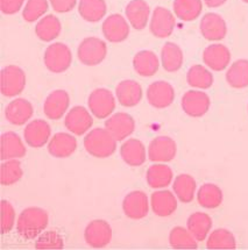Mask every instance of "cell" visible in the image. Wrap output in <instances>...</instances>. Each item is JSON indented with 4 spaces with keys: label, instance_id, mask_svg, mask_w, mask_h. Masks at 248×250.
Segmentation results:
<instances>
[{
    "label": "cell",
    "instance_id": "obj_13",
    "mask_svg": "<svg viewBox=\"0 0 248 250\" xmlns=\"http://www.w3.org/2000/svg\"><path fill=\"white\" fill-rule=\"evenodd\" d=\"M122 211L127 218L140 220L149 212V200L145 192L133 191L128 193L122 201Z\"/></svg>",
    "mask_w": 248,
    "mask_h": 250
},
{
    "label": "cell",
    "instance_id": "obj_31",
    "mask_svg": "<svg viewBox=\"0 0 248 250\" xmlns=\"http://www.w3.org/2000/svg\"><path fill=\"white\" fill-rule=\"evenodd\" d=\"M79 15L89 22H97L106 15L107 6L105 0H79Z\"/></svg>",
    "mask_w": 248,
    "mask_h": 250
},
{
    "label": "cell",
    "instance_id": "obj_4",
    "mask_svg": "<svg viewBox=\"0 0 248 250\" xmlns=\"http://www.w3.org/2000/svg\"><path fill=\"white\" fill-rule=\"evenodd\" d=\"M107 45L98 38H87L79 43L77 49L78 60L88 66L98 65L105 60Z\"/></svg>",
    "mask_w": 248,
    "mask_h": 250
},
{
    "label": "cell",
    "instance_id": "obj_35",
    "mask_svg": "<svg viewBox=\"0 0 248 250\" xmlns=\"http://www.w3.org/2000/svg\"><path fill=\"white\" fill-rule=\"evenodd\" d=\"M226 82L234 88L248 86V60H238L226 72Z\"/></svg>",
    "mask_w": 248,
    "mask_h": 250
},
{
    "label": "cell",
    "instance_id": "obj_11",
    "mask_svg": "<svg viewBox=\"0 0 248 250\" xmlns=\"http://www.w3.org/2000/svg\"><path fill=\"white\" fill-rule=\"evenodd\" d=\"M93 118L83 106H75L70 109L64 119V126L69 132L77 136L84 135L92 127Z\"/></svg>",
    "mask_w": 248,
    "mask_h": 250
},
{
    "label": "cell",
    "instance_id": "obj_15",
    "mask_svg": "<svg viewBox=\"0 0 248 250\" xmlns=\"http://www.w3.org/2000/svg\"><path fill=\"white\" fill-rule=\"evenodd\" d=\"M105 128L117 141L127 139L135 129V121L128 113L119 112L105 121Z\"/></svg>",
    "mask_w": 248,
    "mask_h": 250
},
{
    "label": "cell",
    "instance_id": "obj_25",
    "mask_svg": "<svg viewBox=\"0 0 248 250\" xmlns=\"http://www.w3.org/2000/svg\"><path fill=\"white\" fill-rule=\"evenodd\" d=\"M120 156L130 167H140L146 162V148L140 140H127L121 145Z\"/></svg>",
    "mask_w": 248,
    "mask_h": 250
},
{
    "label": "cell",
    "instance_id": "obj_28",
    "mask_svg": "<svg viewBox=\"0 0 248 250\" xmlns=\"http://www.w3.org/2000/svg\"><path fill=\"white\" fill-rule=\"evenodd\" d=\"M184 56L183 51L176 43L167 42L161 50V63L165 71L176 72L182 68Z\"/></svg>",
    "mask_w": 248,
    "mask_h": 250
},
{
    "label": "cell",
    "instance_id": "obj_32",
    "mask_svg": "<svg viewBox=\"0 0 248 250\" xmlns=\"http://www.w3.org/2000/svg\"><path fill=\"white\" fill-rule=\"evenodd\" d=\"M147 183L153 188H167L173 181V170L165 164H154L147 170Z\"/></svg>",
    "mask_w": 248,
    "mask_h": 250
},
{
    "label": "cell",
    "instance_id": "obj_10",
    "mask_svg": "<svg viewBox=\"0 0 248 250\" xmlns=\"http://www.w3.org/2000/svg\"><path fill=\"white\" fill-rule=\"evenodd\" d=\"M176 142L168 136H158L149 143L148 158L155 163H165L176 156Z\"/></svg>",
    "mask_w": 248,
    "mask_h": 250
},
{
    "label": "cell",
    "instance_id": "obj_20",
    "mask_svg": "<svg viewBox=\"0 0 248 250\" xmlns=\"http://www.w3.org/2000/svg\"><path fill=\"white\" fill-rule=\"evenodd\" d=\"M76 149L77 140L68 133H56L48 143V152L56 158L70 157Z\"/></svg>",
    "mask_w": 248,
    "mask_h": 250
},
{
    "label": "cell",
    "instance_id": "obj_42",
    "mask_svg": "<svg viewBox=\"0 0 248 250\" xmlns=\"http://www.w3.org/2000/svg\"><path fill=\"white\" fill-rule=\"evenodd\" d=\"M36 249H63L64 241L57 231L48 230L39 235L35 242Z\"/></svg>",
    "mask_w": 248,
    "mask_h": 250
},
{
    "label": "cell",
    "instance_id": "obj_36",
    "mask_svg": "<svg viewBox=\"0 0 248 250\" xmlns=\"http://www.w3.org/2000/svg\"><path fill=\"white\" fill-rule=\"evenodd\" d=\"M196 187H197V184H196L194 177L186 175V173H182V175H179L176 177L173 188L176 197L182 203L188 204L194 200Z\"/></svg>",
    "mask_w": 248,
    "mask_h": 250
},
{
    "label": "cell",
    "instance_id": "obj_5",
    "mask_svg": "<svg viewBox=\"0 0 248 250\" xmlns=\"http://www.w3.org/2000/svg\"><path fill=\"white\" fill-rule=\"evenodd\" d=\"M90 112L98 119H106L115 109V98L107 88H96L91 92L88 99Z\"/></svg>",
    "mask_w": 248,
    "mask_h": 250
},
{
    "label": "cell",
    "instance_id": "obj_7",
    "mask_svg": "<svg viewBox=\"0 0 248 250\" xmlns=\"http://www.w3.org/2000/svg\"><path fill=\"white\" fill-rule=\"evenodd\" d=\"M85 242L92 248H104L112 241V228L105 220H93L84 230Z\"/></svg>",
    "mask_w": 248,
    "mask_h": 250
},
{
    "label": "cell",
    "instance_id": "obj_6",
    "mask_svg": "<svg viewBox=\"0 0 248 250\" xmlns=\"http://www.w3.org/2000/svg\"><path fill=\"white\" fill-rule=\"evenodd\" d=\"M26 87V74L18 65L5 66L1 70V93L5 97H15Z\"/></svg>",
    "mask_w": 248,
    "mask_h": 250
},
{
    "label": "cell",
    "instance_id": "obj_45",
    "mask_svg": "<svg viewBox=\"0 0 248 250\" xmlns=\"http://www.w3.org/2000/svg\"><path fill=\"white\" fill-rule=\"evenodd\" d=\"M51 7L57 13H67L75 8L77 0H49Z\"/></svg>",
    "mask_w": 248,
    "mask_h": 250
},
{
    "label": "cell",
    "instance_id": "obj_8",
    "mask_svg": "<svg viewBox=\"0 0 248 250\" xmlns=\"http://www.w3.org/2000/svg\"><path fill=\"white\" fill-rule=\"evenodd\" d=\"M147 100L153 107L167 108L175 100V90L168 82H154L147 88Z\"/></svg>",
    "mask_w": 248,
    "mask_h": 250
},
{
    "label": "cell",
    "instance_id": "obj_2",
    "mask_svg": "<svg viewBox=\"0 0 248 250\" xmlns=\"http://www.w3.org/2000/svg\"><path fill=\"white\" fill-rule=\"evenodd\" d=\"M84 148L91 156L107 158L114 154L117 140L106 128H94L84 138Z\"/></svg>",
    "mask_w": 248,
    "mask_h": 250
},
{
    "label": "cell",
    "instance_id": "obj_47",
    "mask_svg": "<svg viewBox=\"0 0 248 250\" xmlns=\"http://www.w3.org/2000/svg\"><path fill=\"white\" fill-rule=\"evenodd\" d=\"M243 1L244 2H247V4H248V0H243Z\"/></svg>",
    "mask_w": 248,
    "mask_h": 250
},
{
    "label": "cell",
    "instance_id": "obj_33",
    "mask_svg": "<svg viewBox=\"0 0 248 250\" xmlns=\"http://www.w3.org/2000/svg\"><path fill=\"white\" fill-rule=\"evenodd\" d=\"M174 13L182 21H194L203 10L202 0H174Z\"/></svg>",
    "mask_w": 248,
    "mask_h": 250
},
{
    "label": "cell",
    "instance_id": "obj_34",
    "mask_svg": "<svg viewBox=\"0 0 248 250\" xmlns=\"http://www.w3.org/2000/svg\"><path fill=\"white\" fill-rule=\"evenodd\" d=\"M198 204L204 208H217L222 205L223 203V191L216 184H207L202 185L197 193Z\"/></svg>",
    "mask_w": 248,
    "mask_h": 250
},
{
    "label": "cell",
    "instance_id": "obj_9",
    "mask_svg": "<svg viewBox=\"0 0 248 250\" xmlns=\"http://www.w3.org/2000/svg\"><path fill=\"white\" fill-rule=\"evenodd\" d=\"M175 25L176 20L174 14L168 8L158 6L153 12L149 28L155 38L165 39L173 34Z\"/></svg>",
    "mask_w": 248,
    "mask_h": 250
},
{
    "label": "cell",
    "instance_id": "obj_19",
    "mask_svg": "<svg viewBox=\"0 0 248 250\" xmlns=\"http://www.w3.org/2000/svg\"><path fill=\"white\" fill-rule=\"evenodd\" d=\"M201 33L209 41H220L226 36L227 26L217 13H206L201 20Z\"/></svg>",
    "mask_w": 248,
    "mask_h": 250
},
{
    "label": "cell",
    "instance_id": "obj_27",
    "mask_svg": "<svg viewBox=\"0 0 248 250\" xmlns=\"http://www.w3.org/2000/svg\"><path fill=\"white\" fill-rule=\"evenodd\" d=\"M27 149L23 140L14 132H6L1 135V161L23 158Z\"/></svg>",
    "mask_w": 248,
    "mask_h": 250
},
{
    "label": "cell",
    "instance_id": "obj_24",
    "mask_svg": "<svg viewBox=\"0 0 248 250\" xmlns=\"http://www.w3.org/2000/svg\"><path fill=\"white\" fill-rule=\"evenodd\" d=\"M133 68L137 75L142 77H152L160 68V61L152 50H141L133 59Z\"/></svg>",
    "mask_w": 248,
    "mask_h": 250
},
{
    "label": "cell",
    "instance_id": "obj_17",
    "mask_svg": "<svg viewBox=\"0 0 248 250\" xmlns=\"http://www.w3.org/2000/svg\"><path fill=\"white\" fill-rule=\"evenodd\" d=\"M70 105V97L67 91L56 90L51 92L45 99L44 112L45 117L50 120H60L68 111Z\"/></svg>",
    "mask_w": 248,
    "mask_h": 250
},
{
    "label": "cell",
    "instance_id": "obj_14",
    "mask_svg": "<svg viewBox=\"0 0 248 250\" xmlns=\"http://www.w3.org/2000/svg\"><path fill=\"white\" fill-rule=\"evenodd\" d=\"M103 35L112 43H120L130 35V25L121 14H112L103 22Z\"/></svg>",
    "mask_w": 248,
    "mask_h": 250
},
{
    "label": "cell",
    "instance_id": "obj_22",
    "mask_svg": "<svg viewBox=\"0 0 248 250\" xmlns=\"http://www.w3.org/2000/svg\"><path fill=\"white\" fill-rule=\"evenodd\" d=\"M34 114V108L28 100L19 98L11 102L5 108V117L7 121L14 126H21Z\"/></svg>",
    "mask_w": 248,
    "mask_h": 250
},
{
    "label": "cell",
    "instance_id": "obj_43",
    "mask_svg": "<svg viewBox=\"0 0 248 250\" xmlns=\"http://www.w3.org/2000/svg\"><path fill=\"white\" fill-rule=\"evenodd\" d=\"M15 211L7 200H1V231L2 234L10 233L14 226Z\"/></svg>",
    "mask_w": 248,
    "mask_h": 250
},
{
    "label": "cell",
    "instance_id": "obj_3",
    "mask_svg": "<svg viewBox=\"0 0 248 250\" xmlns=\"http://www.w3.org/2000/svg\"><path fill=\"white\" fill-rule=\"evenodd\" d=\"M44 62L49 71L54 74H62L70 68L72 63L71 50L62 42L50 44L45 51Z\"/></svg>",
    "mask_w": 248,
    "mask_h": 250
},
{
    "label": "cell",
    "instance_id": "obj_30",
    "mask_svg": "<svg viewBox=\"0 0 248 250\" xmlns=\"http://www.w3.org/2000/svg\"><path fill=\"white\" fill-rule=\"evenodd\" d=\"M62 25L59 18L53 14H48L39 21L35 27V34L44 42L53 41L60 35Z\"/></svg>",
    "mask_w": 248,
    "mask_h": 250
},
{
    "label": "cell",
    "instance_id": "obj_41",
    "mask_svg": "<svg viewBox=\"0 0 248 250\" xmlns=\"http://www.w3.org/2000/svg\"><path fill=\"white\" fill-rule=\"evenodd\" d=\"M48 10V0H27V4L23 11V18L27 22H34L44 17Z\"/></svg>",
    "mask_w": 248,
    "mask_h": 250
},
{
    "label": "cell",
    "instance_id": "obj_18",
    "mask_svg": "<svg viewBox=\"0 0 248 250\" xmlns=\"http://www.w3.org/2000/svg\"><path fill=\"white\" fill-rule=\"evenodd\" d=\"M203 62L214 71H223L231 62V51L224 44H211L203 51Z\"/></svg>",
    "mask_w": 248,
    "mask_h": 250
},
{
    "label": "cell",
    "instance_id": "obj_29",
    "mask_svg": "<svg viewBox=\"0 0 248 250\" xmlns=\"http://www.w3.org/2000/svg\"><path fill=\"white\" fill-rule=\"evenodd\" d=\"M186 227L197 241H204L212 228V219L203 212H196L189 216Z\"/></svg>",
    "mask_w": 248,
    "mask_h": 250
},
{
    "label": "cell",
    "instance_id": "obj_46",
    "mask_svg": "<svg viewBox=\"0 0 248 250\" xmlns=\"http://www.w3.org/2000/svg\"><path fill=\"white\" fill-rule=\"evenodd\" d=\"M205 5L210 8H216V7H220L222 5H224L226 2V0H204Z\"/></svg>",
    "mask_w": 248,
    "mask_h": 250
},
{
    "label": "cell",
    "instance_id": "obj_37",
    "mask_svg": "<svg viewBox=\"0 0 248 250\" xmlns=\"http://www.w3.org/2000/svg\"><path fill=\"white\" fill-rule=\"evenodd\" d=\"M186 82L190 86L196 88H209L213 84V75L205 66L201 64H196L189 69L186 74Z\"/></svg>",
    "mask_w": 248,
    "mask_h": 250
},
{
    "label": "cell",
    "instance_id": "obj_12",
    "mask_svg": "<svg viewBox=\"0 0 248 250\" xmlns=\"http://www.w3.org/2000/svg\"><path fill=\"white\" fill-rule=\"evenodd\" d=\"M210 105V97L206 93L202 92V91H186L182 97V108L189 117H203L209 111Z\"/></svg>",
    "mask_w": 248,
    "mask_h": 250
},
{
    "label": "cell",
    "instance_id": "obj_44",
    "mask_svg": "<svg viewBox=\"0 0 248 250\" xmlns=\"http://www.w3.org/2000/svg\"><path fill=\"white\" fill-rule=\"evenodd\" d=\"M23 2L24 0H0V10L4 14H15L21 10Z\"/></svg>",
    "mask_w": 248,
    "mask_h": 250
},
{
    "label": "cell",
    "instance_id": "obj_1",
    "mask_svg": "<svg viewBox=\"0 0 248 250\" xmlns=\"http://www.w3.org/2000/svg\"><path fill=\"white\" fill-rule=\"evenodd\" d=\"M48 221L47 211L41 207H28L20 213L17 231L24 240L36 239L47 228Z\"/></svg>",
    "mask_w": 248,
    "mask_h": 250
},
{
    "label": "cell",
    "instance_id": "obj_39",
    "mask_svg": "<svg viewBox=\"0 0 248 250\" xmlns=\"http://www.w3.org/2000/svg\"><path fill=\"white\" fill-rule=\"evenodd\" d=\"M189 229L183 227L173 228L169 234V243L175 249H196L197 242Z\"/></svg>",
    "mask_w": 248,
    "mask_h": 250
},
{
    "label": "cell",
    "instance_id": "obj_26",
    "mask_svg": "<svg viewBox=\"0 0 248 250\" xmlns=\"http://www.w3.org/2000/svg\"><path fill=\"white\" fill-rule=\"evenodd\" d=\"M151 206L158 216H169L177 209V199L170 191H156L151 197Z\"/></svg>",
    "mask_w": 248,
    "mask_h": 250
},
{
    "label": "cell",
    "instance_id": "obj_38",
    "mask_svg": "<svg viewBox=\"0 0 248 250\" xmlns=\"http://www.w3.org/2000/svg\"><path fill=\"white\" fill-rule=\"evenodd\" d=\"M207 249H235L237 242L231 231L224 228H218L210 234L206 242Z\"/></svg>",
    "mask_w": 248,
    "mask_h": 250
},
{
    "label": "cell",
    "instance_id": "obj_21",
    "mask_svg": "<svg viewBox=\"0 0 248 250\" xmlns=\"http://www.w3.org/2000/svg\"><path fill=\"white\" fill-rule=\"evenodd\" d=\"M115 96L118 102L125 107H133L142 100V87L137 82L126 79L122 81L115 87Z\"/></svg>",
    "mask_w": 248,
    "mask_h": 250
},
{
    "label": "cell",
    "instance_id": "obj_23",
    "mask_svg": "<svg viewBox=\"0 0 248 250\" xmlns=\"http://www.w3.org/2000/svg\"><path fill=\"white\" fill-rule=\"evenodd\" d=\"M131 26L135 30L146 28L151 14V8L145 0H131L125 10Z\"/></svg>",
    "mask_w": 248,
    "mask_h": 250
},
{
    "label": "cell",
    "instance_id": "obj_16",
    "mask_svg": "<svg viewBox=\"0 0 248 250\" xmlns=\"http://www.w3.org/2000/svg\"><path fill=\"white\" fill-rule=\"evenodd\" d=\"M51 128L47 121L39 119L27 125L23 130L24 141L32 148H42L49 141Z\"/></svg>",
    "mask_w": 248,
    "mask_h": 250
},
{
    "label": "cell",
    "instance_id": "obj_40",
    "mask_svg": "<svg viewBox=\"0 0 248 250\" xmlns=\"http://www.w3.org/2000/svg\"><path fill=\"white\" fill-rule=\"evenodd\" d=\"M23 171L21 163L18 160H7L1 164V177L0 182L4 187H11L23 178Z\"/></svg>",
    "mask_w": 248,
    "mask_h": 250
}]
</instances>
